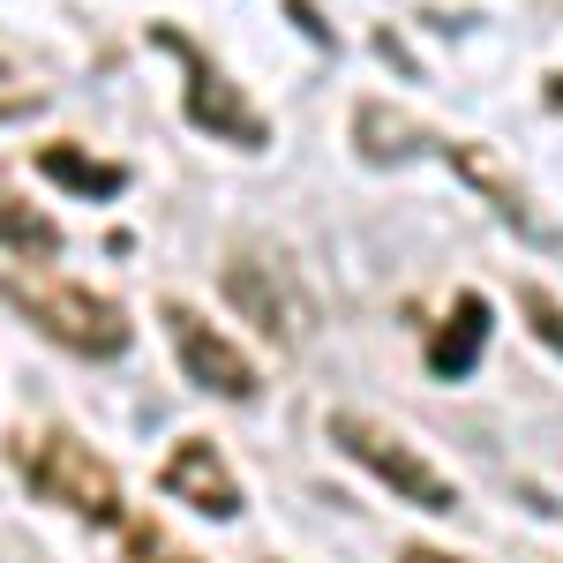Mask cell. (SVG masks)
<instances>
[{
    "mask_svg": "<svg viewBox=\"0 0 563 563\" xmlns=\"http://www.w3.org/2000/svg\"><path fill=\"white\" fill-rule=\"evenodd\" d=\"M443 158L459 166V180H466L474 196H488V203H496V218H504V225H511L519 241H533V249H563V233H556V225H549L541 211H533V196L519 188V174H511V166H504L496 151H481V143H459V135H443Z\"/></svg>",
    "mask_w": 563,
    "mask_h": 563,
    "instance_id": "8992f818",
    "label": "cell"
},
{
    "mask_svg": "<svg viewBox=\"0 0 563 563\" xmlns=\"http://www.w3.org/2000/svg\"><path fill=\"white\" fill-rule=\"evenodd\" d=\"M286 15H294V23H301V31H308L316 45H331V31H323V15H316L308 0H286Z\"/></svg>",
    "mask_w": 563,
    "mask_h": 563,
    "instance_id": "2e32d148",
    "label": "cell"
},
{
    "mask_svg": "<svg viewBox=\"0 0 563 563\" xmlns=\"http://www.w3.org/2000/svg\"><path fill=\"white\" fill-rule=\"evenodd\" d=\"M38 106H45V84H38V76H23V68L0 53V121H31Z\"/></svg>",
    "mask_w": 563,
    "mask_h": 563,
    "instance_id": "5bb4252c",
    "label": "cell"
},
{
    "mask_svg": "<svg viewBox=\"0 0 563 563\" xmlns=\"http://www.w3.org/2000/svg\"><path fill=\"white\" fill-rule=\"evenodd\" d=\"M353 135H361V158H368V166H406V158L443 151V135H435L429 121H413V113H398L390 98H361V106H353Z\"/></svg>",
    "mask_w": 563,
    "mask_h": 563,
    "instance_id": "9c48e42d",
    "label": "cell"
},
{
    "mask_svg": "<svg viewBox=\"0 0 563 563\" xmlns=\"http://www.w3.org/2000/svg\"><path fill=\"white\" fill-rule=\"evenodd\" d=\"M488 323H496L488 294H459V301H451V316L435 323V339H429V376L435 384H466V376H474L481 353H488Z\"/></svg>",
    "mask_w": 563,
    "mask_h": 563,
    "instance_id": "ba28073f",
    "label": "cell"
},
{
    "mask_svg": "<svg viewBox=\"0 0 563 563\" xmlns=\"http://www.w3.org/2000/svg\"><path fill=\"white\" fill-rule=\"evenodd\" d=\"M121 556H129V563H196L188 549H174V541H166V526H151V519H129V526H121Z\"/></svg>",
    "mask_w": 563,
    "mask_h": 563,
    "instance_id": "4fadbf2b",
    "label": "cell"
},
{
    "mask_svg": "<svg viewBox=\"0 0 563 563\" xmlns=\"http://www.w3.org/2000/svg\"><path fill=\"white\" fill-rule=\"evenodd\" d=\"M331 443L346 451L353 466H368L390 496H406L413 511H435V519H451V511H459V488L435 474V466L413 451V443H406V435H390L384 421H368V413L339 406V413H331Z\"/></svg>",
    "mask_w": 563,
    "mask_h": 563,
    "instance_id": "277c9868",
    "label": "cell"
},
{
    "mask_svg": "<svg viewBox=\"0 0 563 563\" xmlns=\"http://www.w3.org/2000/svg\"><path fill=\"white\" fill-rule=\"evenodd\" d=\"M38 166L60 180V188L90 196V203H106V196H121V188H129V166H106V158H90V151H76V143H45Z\"/></svg>",
    "mask_w": 563,
    "mask_h": 563,
    "instance_id": "8fae6325",
    "label": "cell"
},
{
    "mask_svg": "<svg viewBox=\"0 0 563 563\" xmlns=\"http://www.w3.org/2000/svg\"><path fill=\"white\" fill-rule=\"evenodd\" d=\"M158 488L196 504L203 519H241V481H233V466H225V451L211 435H180L166 451V466H158Z\"/></svg>",
    "mask_w": 563,
    "mask_h": 563,
    "instance_id": "52a82bcc",
    "label": "cell"
},
{
    "mask_svg": "<svg viewBox=\"0 0 563 563\" xmlns=\"http://www.w3.org/2000/svg\"><path fill=\"white\" fill-rule=\"evenodd\" d=\"M0 301L15 308L23 323H38L53 346L84 353V361H121L129 353V308L106 301L98 286L76 278H23V271H0Z\"/></svg>",
    "mask_w": 563,
    "mask_h": 563,
    "instance_id": "6da1fadb",
    "label": "cell"
},
{
    "mask_svg": "<svg viewBox=\"0 0 563 563\" xmlns=\"http://www.w3.org/2000/svg\"><path fill=\"white\" fill-rule=\"evenodd\" d=\"M225 294H233V301L249 308V316H256V323L271 331V339H294V316H286V301H278V294H271L263 263H233V271H225Z\"/></svg>",
    "mask_w": 563,
    "mask_h": 563,
    "instance_id": "7c38bea8",
    "label": "cell"
},
{
    "mask_svg": "<svg viewBox=\"0 0 563 563\" xmlns=\"http://www.w3.org/2000/svg\"><path fill=\"white\" fill-rule=\"evenodd\" d=\"M158 323H166V339H174V361L188 368V384L211 390V398H225V406H249L263 390L256 361H249V346H233L225 331H218L211 316H196L188 301H166L158 308Z\"/></svg>",
    "mask_w": 563,
    "mask_h": 563,
    "instance_id": "5b68a950",
    "label": "cell"
},
{
    "mask_svg": "<svg viewBox=\"0 0 563 563\" xmlns=\"http://www.w3.org/2000/svg\"><path fill=\"white\" fill-rule=\"evenodd\" d=\"M15 443V466L31 481L38 504H60L90 526H129V496H121V474L90 451L84 435H60V429H31V435H8Z\"/></svg>",
    "mask_w": 563,
    "mask_h": 563,
    "instance_id": "7a4b0ae2",
    "label": "cell"
},
{
    "mask_svg": "<svg viewBox=\"0 0 563 563\" xmlns=\"http://www.w3.org/2000/svg\"><path fill=\"white\" fill-rule=\"evenodd\" d=\"M0 249H8V256H31V263H53L60 249H68V233H60V225L15 188L8 158H0Z\"/></svg>",
    "mask_w": 563,
    "mask_h": 563,
    "instance_id": "30bf717a",
    "label": "cell"
},
{
    "mask_svg": "<svg viewBox=\"0 0 563 563\" xmlns=\"http://www.w3.org/2000/svg\"><path fill=\"white\" fill-rule=\"evenodd\" d=\"M519 301H526V323H533V339H541V346L563 361V301H549L541 286H526Z\"/></svg>",
    "mask_w": 563,
    "mask_h": 563,
    "instance_id": "9a60e30c",
    "label": "cell"
},
{
    "mask_svg": "<svg viewBox=\"0 0 563 563\" xmlns=\"http://www.w3.org/2000/svg\"><path fill=\"white\" fill-rule=\"evenodd\" d=\"M151 45L180 60V113H188V129H203L211 143H233V151H263V143H271V121L249 106V90L233 84L196 38H180L174 23H158Z\"/></svg>",
    "mask_w": 563,
    "mask_h": 563,
    "instance_id": "3957f363",
    "label": "cell"
},
{
    "mask_svg": "<svg viewBox=\"0 0 563 563\" xmlns=\"http://www.w3.org/2000/svg\"><path fill=\"white\" fill-rule=\"evenodd\" d=\"M541 106H549V113H563V76H549V84H541Z\"/></svg>",
    "mask_w": 563,
    "mask_h": 563,
    "instance_id": "e0dca14e",
    "label": "cell"
}]
</instances>
